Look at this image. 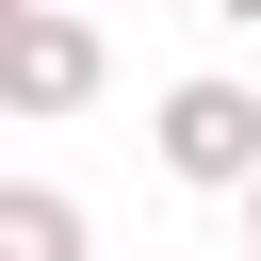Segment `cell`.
Listing matches in <instances>:
<instances>
[{
    "label": "cell",
    "instance_id": "obj_4",
    "mask_svg": "<svg viewBox=\"0 0 261 261\" xmlns=\"http://www.w3.org/2000/svg\"><path fill=\"white\" fill-rule=\"evenodd\" d=\"M212 16H228V33H261V0H212Z\"/></svg>",
    "mask_w": 261,
    "mask_h": 261
},
{
    "label": "cell",
    "instance_id": "obj_2",
    "mask_svg": "<svg viewBox=\"0 0 261 261\" xmlns=\"http://www.w3.org/2000/svg\"><path fill=\"white\" fill-rule=\"evenodd\" d=\"M98 82H114V65H98V16H82V0H33V16L0 33V114L49 130V114H82Z\"/></svg>",
    "mask_w": 261,
    "mask_h": 261
},
{
    "label": "cell",
    "instance_id": "obj_1",
    "mask_svg": "<svg viewBox=\"0 0 261 261\" xmlns=\"http://www.w3.org/2000/svg\"><path fill=\"white\" fill-rule=\"evenodd\" d=\"M147 147H163L179 196H245V179H261V98H245V82H163Z\"/></svg>",
    "mask_w": 261,
    "mask_h": 261
},
{
    "label": "cell",
    "instance_id": "obj_3",
    "mask_svg": "<svg viewBox=\"0 0 261 261\" xmlns=\"http://www.w3.org/2000/svg\"><path fill=\"white\" fill-rule=\"evenodd\" d=\"M0 261H82V196H49V179H0Z\"/></svg>",
    "mask_w": 261,
    "mask_h": 261
},
{
    "label": "cell",
    "instance_id": "obj_6",
    "mask_svg": "<svg viewBox=\"0 0 261 261\" xmlns=\"http://www.w3.org/2000/svg\"><path fill=\"white\" fill-rule=\"evenodd\" d=\"M16 16H33V0H0V33H16Z\"/></svg>",
    "mask_w": 261,
    "mask_h": 261
},
{
    "label": "cell",
    "instance_id": "obj_5",
    "mask_svg": "<svg viewBox=\"0 0 261 261\" xmlns=\"http://www.w3.org/2000/svg\"><path fill=\"white\" fill-rule=\"evenodd\" d=\"M245 228H261V179H245Z\"/></svg>",
    "mask_w": 261,
    "mask_h": 261
}]
</instances>
